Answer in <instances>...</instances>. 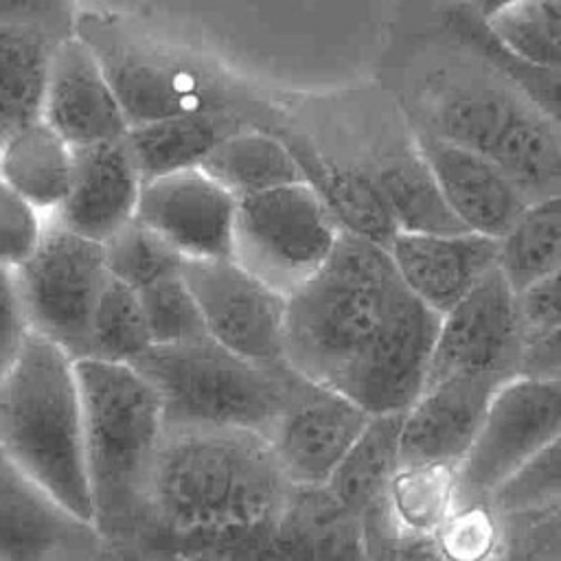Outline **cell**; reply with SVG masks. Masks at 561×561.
I'll return each instance as SVG.
<instances>
[{"mask_svg":"<svg viewBox=\"0 0 561 561\" xmlns=\"http://www.w3.org/2000/svg\"><path fill=\"white\" fill-rule=\"evenodd\" d=\"M140 188L142 178L125 136L72 147L70 188L48 219L103 243L134 219Z\"/></svg>","mask_w":561,"mask_h":561,"instance_id":"21","label":"cell"},{"mask_svg":"<svg viewBox=\"0 0 561 561\" xmlns=\"http://www.w3.org/2000/svg\"><path fill=\"white\" fill-rule=\"evenodd\" d=\"M390 90L410 123L489 158L526 199L561 186V123L432 20Z\"/></svg>","mask_w":561,"mask_h":561,"instance_id":"1","label":"cell"},{"mask_svg":"<svg viewBox=\"0 0 561 561\" xmlns=\"http://www.w3.org/2000/svg\"><path fill=\"white\" fill-rule=\"evenodd\" d=\"M456 2L462 4L467 11H471L476 18L491 20L497 13H502L504 9H508L522 0H456Z\"/></svg>","mask_w":561,"mask_h":561,"instance_id":"44","label":"cell"},{"mask_svg":"<svg viewBox=\"0 0 561 561\" xmlns=\"http://www.w3.org/2000/svg\"><path fill=\"white\" fill-rule=\"evenodd\" d=\"M77 375L94 524L107 539L147 513L167 423L156 388L138 368L83 357Z\"/></svg>","mask_w":561,"mask_h":561,"instance_id":"6","label":"cell"},{"mask_svg":"<svg viewBox=\"0 0 561 561\" xmlns=\"http://www.w3.org/2000/svg\"><path fill=\"white\" fill-rule=\"evenodd\" d=\"M75 0H0V22L35 24L61 39L75 35Z\"/></svg>","mask_w":561,"mask_h":561,"instance_id":"41","label":"cell"},{"mask_svg":"<svg viewBox=\"0 0 561 561\" xmlns=\"http://www.w3.org/2000/svg\"><path fill=\"white\" fill-rule=\"evenodd\" d=\"M151 346L153 337L138 294L110 276L92 316L88 357L134 366Z\"/></svg>","mask_w":561,"mask_h":561,"instance_id":"32","label":"cell"},{"mask_svg":"<svg viewBox=\"0 0 561 561\" xmlns=\"http://www.w3.org/2000/svg\"><path fill=\"white\" fill-rule=\"evenodd\" d=\"M153 344H178L208 335L184 272L136 291Z\"/></svg>","mask_w":561,"mask_h":561,"instance_id":"36","label":"cell"},{"mask_svg":"<svg viewBox=\"0 0 561 561\" xmlns=\"http://www.w3.org/2000/svg\"><path fill=\"white\" fill-rule=\"evenodd\" d=\"M504 530L526 528L561 513V434L522 465L486 502Z\"/></svg>","mask_w":561,"mask_h":561,"instance_id":"31","label":"cell"},{"mask_svg":"<svg viewBox=\"0 0 561 561\" xmlns=\"http://www.w3.org/2000/svg\"><path fill=\"white\" fill-rule=\"evenodd\" d=\"M70 147L127 136L123 107L90 46L70 35L59 42L42 116Z\"/></svg>","mask_w":561,"mask_h":561,"instance_id":"22","label":"cell"},{"mask_svg":"<svg viewBox=\"0 0 561 561\" xmlns=\"http://www.w3.org/2000/svg\"><path fill=\"white\" fill-rule=\"evenodd\" d=\"M368 421L353 399L298 373L267 440L294 486H327Z\"/></svg>","mask_w":561,"mask_h":561,"instance_id":"15","label":"cell"},{"mask_svg":"<svg viewBox=\"0 0 561 561\" xmlns=\"http://www.w3.org/2000/svg\"><path fill=\"white\" fill-rule=\"evenodd\" d=\"M557 434H561V381L526 375L504 381L456 471V506L486 504Z\"/></svg>","mask_w":561,"mask_h":561,"instance_id":"11","label":"cell"},{"mask_svg":"<svg viewBox=\"0 0 561 561\" xmlns=\"http://www.w3.org/2000/svg\"><path fill=\"white\" fill-rule=\"evenodd\" d=\"M291 489L265 434L173 427L153 465L147 513L202 552L265 524Z\"/></svg>","mask_w":561,"mask_h":561,"instance_id":"2","label":"cell"},{"mask_svg":"<svg viewBox=\"0 0 561 561\" xmlns=\"http://www.w3.org/2000/svg\"><path fill=\"white\" fill-rule=\"evenodd\" d=\"M59 42V35L42 26L0 22V140L44 116Z\"/></svg>","mask_w":561,"mask_h":561,"instance_id":"26","label":"cell"},{"mask_svg":"<svg viewBox=\"0 0 561 561\" xmlns=\"http://www.w3.org/2000/svg\"><path fill=\"white\" fill-rule=\"evenodd\" d=\"M274 136L285 142L300 167L305 182L324 199L342 230L388 248L392 237L399 232L394 219L373 175L346 149L322 147L289 118Z\"/></svg>","mask_w":561,"mask_h":561,"instance_id":"24","label":"cell"},{"mask_svg":"<svg viewBox=\"0 0 561 561\" xmlns=\"http://www.w3.org/2000/svg\"><path fill=\"white\" fill-rule=\"evenodd\" d=\"M388 254L403 285L443 316L497 267L500 239L471 230L397 232Z\"/></svg>","mask_w":561,"mask_h":561,"instance_id":"19","label":"cell"},{"mask_svg":"<svg viewBox=\"0 0 561 561\" xmlns=\"http://www.w3.org/2000/svg\"><path fill=\"white\" fill-rule=\"evenodd\" d=\"M497 265L517 294L561 265V193L526 206L500 239Z\"/></svg>","mask_w":561,"mask_h":561,"instance_id":"30","label":"cell"},{"mask_svg":"<svg viewBox=\"0 0 561 561\" xmlns=\"http://www.w3.org/2000/svg\"><path fill=\"white\" fill-rule=\"evenodd\" d=\"M0 151H2V140H0Z\"/></svg>","mask_w":561,"mask_h":561,"instance_id":"47","label":"cell"},{"mask_svg":"<svg viewBox=\"0 0 561 561\" xmlns=\"http://www.w3.org/2000/svg\"><path fill=\"white\" fill-rule=\"evenodd\" d=\"M199 169L228 188L237 199L305 180L285 142L256 127L228 136L210 151Z\"/></svg>","mask_w":561,"mask_h":561,"instance_id":"28","label":"cell"},{"mask_svg":"<svg viewBox=\"0 0 561 561\" xmlns=\"http://www.w3.org/2000/svg\"><path fill=\"white\" fill-rule=\"evenodd\" d=\"M548 561H561V554H559V557H554V559H548Z\"/></svg>","mask_w":561,"mask_h":561,"instance_id":"46","label":"cell"},{"mask_svg":"<svg viewBox=\"0 0 561 561\" xmlns=\"http://www.w3.org/2000/svg\"><path fill=\"white\" fill-rule=\"evenodd\" d=\"M31 327L18 294L15 276L11 270L0 267V381L22 353Z\"/></svg>","mask_w":561,"mask_h":561,"instance_id":"39","label":"cell"},{"mask_svg":"<svg viewBox=\"0 0 561 561\" xmlns=\"http://www.w3.org/2000/svg\"><path fill=\"white\" fill-rule=\"evenodd\" d=\"M75 35L99 59L129 127L184 114L234 112L256 129L276 134L289 118L237 79L118 15L79 11Z\"/></svg>","mask_w":561,"mask_h":561,"instance_id":"4","label":"cell"},{"mask_svg":"<svg viewBox=\"0 0 561 561\" xmlns=\"http://www.w3.org/2000/svg\"><path fill=\"white\" fill-rule=\"evenodd\" d=\"M519 309L528 342L561 322V265L519 291Z\"/></svg>","mask_w":561,"mask_h":561,"instance_id":"40","label":"cell"},{"mask_svg":"<svg viewBox=\"0 0 561 561\" xmlns=\"http://www.w3.org/2000/svg\"><path fill=\"white\" fill-rule=\"evenodd\" d=\"M526 344L519 294L497 265L440 316L425 386L454 375L511 379L519 375Z\"/></svg>","mask_w":561,"mask_h":561,"instance_id":"12","label":"cell"},{"mask_svg":"<svg viewBox=\"0 0 561 561\" xmlns=\"http://www.w3.org/2000/svg\"><path fill=\"white\" fill-rule=\"evenodd\" d=\"M0 451L66 508L94 522L77 359L35 333L0 381Z\"/></svg>","mask_w":561,"mask_h":561,"instance_id":"5","label":"cell"},{"mask_svg":"<svg viewBox=\"0 0 561 561\" xmlns=\"http://www.w3.org/2000/svg\"><path fill=\"white\" fill-rule=\"evenodd\" d=\"M519 375L561 381V322L526 344Z\"/></svg>","mask_w":561,"mask_h":561,"instance_id":"42","label":"cell"},{"mask_svg":"<svg viewBox=\"0 0 561 561\" xmlns=\"http://www.w3.org/2000/svg\"><path fill=\"white\" fill-rule=\"evenodd\" d=\"M156 388L167 430L234 427L265 434L285 408L296 370L263 366L204 335L153 344L136 364Z\"/></svg>","mask_w":561,"mask_h":561,"instance_id":"7","label":"cell"},{"mask_svg":"<svg viewBox=\"0 0 561 561\" xmlns=\"http://www.w3.org/2000/svg\"><path fill=\"white\" fill-rule=\"evenodd\" d=\"M425 2H427V4H430V9H432V7H436V4H438V2H443V0H425Z\"/></svg>","mask_w":561,"mask_h":561,"instance_id":"45","label":"cell"},{"mask_svg":"<svg viewBox=\"0 0 561 561\" xmlns=\"http://www.w3.org/2000/svg\"><path fill=\"white\" fill-rule=\"evenodd\" d=\"M72 178V147L44 121H35L2 140L0 180L44 215L66 199Z\"/></svg>","mask_w":561,"mask_h":561,"instance_id":"27","label":"cell"},{"mask_svg":"<svg viewBox=\"0 0 561 561\" xmlns=\"http://www.w3.org/2000/svg\"><path fill=\"white\" fill-rule=\"evenodd\" d=\"M408 296L388 248L342 230L324 265L287 296V364L342 390L386 335Z\"/></svg>","mask_w":561,"mask_h":561,"instance_id":"3","label":"cell"},{"mask_svg":"<svg viewBox=\"0 0 561 561\" xmlns=\"http://www.w3.org/2000/svg\"><path fill=\"white\" fill-rule=\"evenodd\" d=\"M48 215L0 180V267L15 272L39 245Z\"/></svg>","mask_w":561,"mask_h":561,"instance_id":"38","label":"cell"},{"mask_svg":"<svg viewBox=\"0 0 561 561\" xmlns=\"http://www.w3.org/2000/svg\"><path fill=\"white\" fill-rule=\"evenodd\" d=\"M388 500L390 515L401 535H436L456 508V469L438 465H399Z\"/></svg>","mask_w":561,"mask_h":561,"instance_id":"33","label":"cell"},{"mask_svg":"<svg viewBox=\"0 0 561 561\" xmlns=\"http://www.w3.org/2000/svg\"><path fill=\"white\" fill-rule=\"evenodd\" d=\"M432 20L443 28L458 35L482 57H486L515 88H519L539 107L552 114L561 123V72H552L537 66L511 48H506L486 26L484 20L476 18L456 0H443L430 9Z\"/></svg>","mask_w":561,"mask_h":561,"instance_id":"29","label":"cell"},{"mask_svg":"<svg viewBox=\"0 0 561 561\" xmlns=\"http://www.w3.org/2000/svg\"><path fill=\"white\" fill-rule=\"evenodd\" d=\"M359 127L348 136L351 156L373 175L399 232H460L416 131L390 90L359 103Z\"/></svg>","mask_w":561,"mask_h":561,"instance_id":"10","label":"cell"},{"mask_svg":"<svg viewBox=\"0 0 561 561\" xmlns=\"http://www.w3.org/2000/svg\"><path fill=\"white\" fill-rule=\"evenodd\" d=\"M239 199L204 169H184L142 182L136 219L186 261L232 259Z\"/></svg>","mask_w":561,"mask_h":561,"instance_id":"16","label":"cell"},{"mask_svg":"<svg viewBox=\"0 0 561 561\" xmlns=\"http://www.w3.org/2000/svg\"><path fill=\"white\" fill-rule=\"evenodd\" d=\"M248 127H254L252 121L234 112H199L129 127L125 138L142 182H149L202 167L215 147Z\"/></svg>","mask_w":561,"mask_h":561,"instance_id":"25","label":"cell"},{"mask_svg":"<svg viewBox=\"0 0 561 561\" xmlns=\"http://www.w3.org/2000/svg\"><path fill=\"white\" fill-rule=\"evenodd\" d=\"M484 22L519 57L561 72V0H522Z\"/></svg>","mask_w":561,"mask_h":561,"instance_id":"35","label":"cell"},{"mask_svg":"<svg viewBox=\"0 0 561 561\" xmlns=\"http://www.w3.org/2000/svg\"><path fill=\"white\" fill-rule=\"evenodd\" d=\"M0 561H107L105 535L0 451Z\"/></svg>","mask_w":561,"mask_h":561,"instance_id":"17","label":"cell"},{"mask_svg":"<svg viewBox=\"0 0 561 561\" xmlns=\"http://www.w3.org/2000/svg\"><path fill=\"white\" fill-rule=\"evenodd\" d=\"M394 561H447L440 552L436 535L403 533L394 548Z\"/></svg>","mask_w":561,"mask_h":561,"instance_id":"43","label":"cell"},{"mask_svg":"<svg viewBox=\"0 0 561 561\" xmlns=\"http://www.w3.org/2000/svg\"><path fill=\"white\" fill-rule=\"evenodd\" d=\"M414 131L447 206L462 228L502 239L528 206L517 186L482 153L416 127Z\"/></svg>","mask_w":561,"mask_h":561,"instance_id":"23","label":"cell"},{"mask_svg":"<svg viewBox=\"0 0 561 561\" xmlns=\"http://www.w3.org/2000/svg\"><path fill=\"white\" fill-rule=\"evenodd\" d=\"M31 333L88 357L92 316L110 280L101 241L48 219L37 250L13 272Z\"/></svg>","mask_w":561,"mask_h":561,"instance_id":"9","label":"cell"},{"mask_svg":"<svg viewBox=\"0 0 561 561\" xmlns=\"http://www.w3.org/2000/svg\"><path fill=\"white\" fill-rule=\"evenodd\" d=\"M340 234L316 188L291 182L239 199L232 259L289 296L324 265Z\"/></svg>","mask_w":561,"mask_h":561,"instance_id":"8","label":"cell"},{"mask_svg":"<svg viewBox=\"0 0 561 561\" xmlns=\"http://www.w3.org/2000/svg\"><path fill=\"white\" fill-rule=\"evenodd\" d=\"M436 541L447 561H497L504 528L489 504H465L436 530Z\"/></svg>","mask_w":561,"mask_h":561,"instance_id":"37","label":"cell"},{"mask_svg":"<svg viewBox=\"0 0 561 561\" xmlns=\"http://www.w3.org/2000/svg\"><path fill=\"white\" fill-rule=\"evenodd\" d=\"M184 278L208 337L256 364L289 366L285 359L287 294L234 259L186 261Z\"/></svg>","mask_w":561,"mask_h":561,"instance_id":"13","label":"cell"},{"mask_svg":"<svg viewBox=\"0 0 561 561\" xmlns=\"http://www.w3.org/2000/svg\"><path fill=\"white\" fill-rule=\"evenodd\" d=\"M202 552L224 561H373L362 522L327 486H294L265 524Z\"/></svg>","mask_w":561,"mask_h":561,"instance_id":"14","label":"cell"},{"mask_svg":"<svg viewBox=\"0 0 561 561\" xmlns=\"http://www.w3.org/2000/svg\"><path fill=\"white\" fill-rule=\"evenodd\" d=\"M504 381L508 379L454 375L425 386L401 416V465H438L458 471Z\"/></svg>","mask_w":561,"mask_h":561,"instance_id":"18","label":"cell"},{"mask_svg":"<svg viewBox=\"0 0 561 561\" xmlns=\"http://www.w3.org/2000/svg\"><path fill=\"white\" fill-rule=\"evenodd\" d=\"M103 248L110 276L134 291L175 276L186 265V259L175 248L136 217L103 241Z\"/></svg>","mask_w":561,"mask_h":561,"instance_id":"34","label":"cell"},{"mask_svg":"<svg viewBox=\"0 0 561 561\" xmlns=\"http://www.w3.org/2000/svg\"><path fill=\"white\" fill-rule=\"evenodd\" d=\"M403 414L370 416L353 447L333 471L327 489L359 522L373 561H394L399 528L390 515V484L401 465Z\"/></svg>","mask_w":561,"mask_h":561,"instance_id":"20","label":"cell"}]
</instances>
